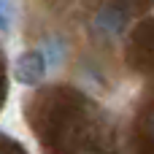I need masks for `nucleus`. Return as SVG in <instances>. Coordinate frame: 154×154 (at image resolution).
I'll return each instance as SVG.
<instances>
[{
    "instance_id": "20e7f679",
    "label": "nucleus",
    "mask_w": 154,
    "mask_h": 154,
    "mask_svg": "<svg viewBox=\"0 0 154 154\" xmlns=\"http://www.w3.org/2000/svg\"><path fill=\"white\" fill-rule=\"evenodd\" d=\"M11 24H14V5L11 0H0V30L8 32Z\"/></svg>"
},
{
    "instance_id": "f03ea898",
    "label": "nucleus",
    "mask_w": 154,
    "mask_h": 154,
    "mask_svg": "<svg viewBox=\"0 0 154 154\" xmlns=\"http://www.w3.org/2000/svg\"><path fill=\"white\" fill-rule=\"evenodd\" d=\"M133 154H154V92L138 108L133 127Z\"/></svg>"
},
{
    "instance_id": "f257e3e1",
    "label": "nucleus",
    "mask_w": 154,
    "mask_h": 154,
    "mask_svg": "<svg viewBox=\"0 0 154 154\" xmlns=\"http://www.w3.org/2000/svg\"><path fill=\"white\" fill-rule=\"evenodd\" d=\"M125 54H127V65L135 73L154 76V14L143 16L133 27V32L127 38Z\"/></svg>"
},
{
    "instance_id": "7ed1b4c3",
    "label": "nucleus",
    "mask_w": 154,
    "mask_h": 154,
    "mask_svg": "<svg viewBox=\"0 0 154 154\" xmlns=\"http://www.w3.org/2000/svg\"><path fill=\"white\" fill-rule=\"evenodd\" d=\"M46 73V54L32 49V51H24L19 60H16V79L22 84H38Z\"/></svg>"
}]
</instances>
